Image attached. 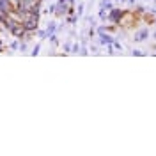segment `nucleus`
Masks as SVG:
<instances>
[{"mask_svg": "<svg viewBox=\"0 0 156 156\" xmlns=\"http://www.w3.org/2000/svg\"><path fill=\"white\" fill-rule=\"evenodd\" d=\"M29 21H34V14H32V16H30V20ZM25 27H27V29H32V27H34V25H32V23H27V25H25Z\"/></svg>", "mask_w": 156, "mask_h": 156, "instance_id": "f257e3e1", "label": "nucleus"}]
</instances>
